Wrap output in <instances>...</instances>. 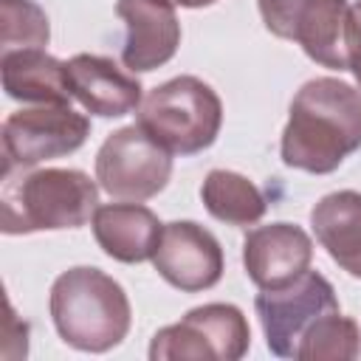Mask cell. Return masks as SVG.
<instances>
[{
	"label": "cell",
	"instance_id": "1",
	"mask_svg": "<svg viewBox=\"0 0 361 361\" xmlns=\"http://www.w3.org/2000/svg\"><path fill=\"white\" fill-rule=\"evenodd\" d=\"M355 149H361V90L333 76L305 82L288 110L282 161L310 175H330Z\"/></svg>",
	"mask_w": 361,
	"mask_h": 361
},
{
	"label": "cell",
	"instance_id": "2",
	"mask_svg": "<svg viewBox=\"0 0 361 361\" xmlns=\"http://www.w3.org/2000/svg\"><path fill=\"white\" fill-rule=\"evenodd\" d=\"M99 209V186L82 169L3 166L0 228L3 234L79 228Z\"/></svg>",
	"mask_w": 361,
	"mask_h": 361
},
{
	"label": "cell",
	"instance_id": "3",
	"mask_svg": "<svg viewBox=\"0 0 361 361\" xmlns=\"http://www.w3.org/2000/svg\"><path fill=\"white\" fill-rule=\"evenodd\" d=\"M48 307L59 338L82 353H107L118 347L133 322L127 290L93 265L62 271L51 285Z\"/></svg>",
	"mask_w": 361,
	"mask_h": 361
},
{
	"label": "cell",
	"instance_id": "4",
	"mask_svg": "<svg viewBox=\"0 0 361 361\" xmlns=\"http://www.w3.org/2000/svg\"><path fill=\"white\" fill-rule=\"evenodd\" d=\"M135 124L172 155H195L217 141L223 102L203 79L175 76L144 96Z\"/></svg>",
	"mask_w": 361,
	"mask_h": 361
},
{
	"label": "cell",
	"instance_id": "5",
	"mask_svg": "<svg viewBox=\"0 0 361 361\" xmlns=\"http://www.w3.org/2000/svg\"><path fill=\"white\" fill-rule=\"evenodd\" d=\"M251 347V330L237 305L212 302L192 307L180 322L149 341L152 361H240Z\"/></svg>",
	"mask_w": 361,
	"mask_h": 361
},
{
	"label": "cell",
	"instance_id": "6",
	"mask_svg": "<svg viewBox=\"0 0 361 361\" xmlns=\"http://www.w3.org/2000/svg\"><path fill=\"white\" fill-rule=\"evenodd\" d=\"M172 178V152L138 124L110 133L96 152V180L116 200H149Z\"/></svg>",
	"mask_w": 361,
	"mask_h": 361
},
{
	"label": "cell",
	"instance_id": "7",
	"mask_svg": "<svg viewBox=\"0 0 361 361\" xmlns=\"http://www.w3.org/2000/svg\"><path fill=\"white\" fill-rule=\"evenodd\" d=\"M90 135V121L71 104H31L3 121V166L31 169L76 152Z\"/></svg>",
	"mask_w": 361,
	"mask_h": 361
},
{
	"label": "cell",
	"instance_id": "8",
	"mask_svg": "<svg viewBox=\"0 0 361 361\" xmlns=\"http://www.w3.org/2000/svg\"><path fill=\"white\" fill-rule=\"evenodd\" d=\"M254 310L259 316L268 350L279 358H296L302 336L322 316L338 310V299L333 285L322 274L305 271L285 288L259 290L254 299Z\"/></svg>",
	"mask_w": 361,
	"mask_h": 361
},
{
	"label": "cell",
	"instance_id": "9",
	"mask_svg": "<svg viewBox=\"0 0 361 361\" xmlns=\"http://www.w3.org/2000/svg\"><path fill=\"white\" fill-rule=\"evenodd\" d=\"M155 271L183 293H200L220 282L226 259L217 237L195 220H172L164 226L152 254Z\"/></svg>",
	"mask_w": 361,
	"mask_h": 361
},
{
	"label": "cell",
	"instance_id": "10",
	"mask_svg": "<svg viewBox=\"0 0 361 361\" xmlns=\"http://www.w3.org/2000/svg\"><path fill=\"white\" fill-rule=\"evenodd\" d=\"M313 240L293 223L257 226L243 240V268L259 290L285 288L310 271Z\"/></svg>",
	"mask_w": 361,
	"mask_h": 361
},
{
	"label": "cell",
	"instance_id": "11",
	"mask_svg": "<svg viewBox=\"0 0 361 361\" xmlns=\"http://www.w3.org/2000/svg\"><path fill=\"white\" fill-rule=\"evenodd\" d=\"M116 14L127 28L121 48V65L127 71L147 73L175 56L180 45V23L169 0H118Z\"/></svg>",
	"mask_w": 361,
	"mask_h": 361
},
{
	"label": "cell",
	"instance_id": "12",
	"mask_svg": "<svg viewBox=\"0 0 361 361\" xmlns=\"http://www.w3.org/2000/svg\"><path fill=\"white\" fill-rule=\"evenodd\" d=\"M68 85L73 99L93 116L118 118L141 107V82L133 71L118 68L99 54H76L68 62Z\"/></svg>",
	"mask_w": 361,
	"mask_h": 361
},
{
	"label": "cell",
	"instance_id": "13",
	"mask_svg": "<svg viewBox=\"0 0 361 361\" xmlns=\"http://www.w3.org/2000/svg\"><path fill=\"white\" fill-rule=\"evenodd\" d=\"M164 234L158 214L138 200L130 203H104L93 214V237L99 248L116 262H144L152 259Z\"/></svg>",
	"mask_w": 361,
	"mask_h": 361
},
{
	"label": "cell",
	"instance_id": "14",
	"mask_svg": "<svg viewBox=\"0 0 361 361\" xmlns=\"http://www.w3.org/2000/svg\"><path fill=\"white\" fill-rule=\"evenodd\" d=\"M0 76L8 99L23 104H71L68 65L42 48L0 54Z\"/></svg>",
	"mask_w": 361,
	"mask_h": 361
},
{
	"label": "cell",
	"instance_id": "15",
	"mask_svg": "<svg viewBox=\"0 0 361 361\" xmlns=\"http://www.w3.org/2000/svg\"><path fill=\"white\" fill-rule=\"evenodd\" d=\"M310 226L330 259L361 279V192L341 189L324 195L310 209Z\"/></svg>",
	"mask_w": 361,
	"mask_h": 361
},
{
	"label": "cell",
	"instance_id": "16",
	"mask_svg": "<svg viewBox=\"0 0 361 361\" xmlns=\"http://www.w3.org/2000/svg\"><path fill=\"white\" fill-rule=\"evenodd\" d=\"M347 20L350 0H305L293 20L290 39L299 42L307 59H313L316 65L347 71Z\"/></svg>",
	"mask_w": 361,
	"mask_h": 361
},
{
	"label": "cell",
	"instance_id": "17",
	"mask_svg": "<svg viewBox=\"0 0 361 361\" xmlns=\"http://www.w3.org/2000/svg\"><path fill=\"white\" fill-rule=\"evenodd\" d=\"M200 197L206 212L228 226H254L268 209L265 195L245 175L231 169H212L203 178Z\"/></svg>",
	"mask_w": 361,
	"mask_h": 361
},
{
	"label": "cell",
	"instance_id": "18",
	"mask_svg": "<svg viewBox=\"0 0 361 361\" xmlns=\"http://www.w3.org/2000/svg\"><path fill=\"white\" fill-rule=\"evenodd\" d=\"M361 355V330L350 316L333 310L322 316L299 341V361H353Z\"/></svg>",
	"mask_w": 361,
	"mask_h": 361
},
{
	"label": "cell",
	"instance_id": "19",
	"mask_svg": "<svg viewBox=\"0 0 361 361\" xmlns=\"http://www.w3.org/2000/svg\"><path fill=\"white\" fill-rule=\"evenodd\" d=\"M48 39H51L48 14L34 0H0L3 54L23 48H45Z\"/></svg>",
	"mask_w": 361,
	"mask_h": 361
},
{
	"label": "cell",
	"instance_id": "20",
	"mask_svg": "<svg viewBox=\"0 0 361 361\" xmlns=\"http://www.w3.org/2000/svg\"><path fill=\"white\" fill-rule=\"evenodd\" d=\"M302 3H305V0H257L265 28H268L274 37H279V39H290V34H293V20H296Z\"/></svg>",
	"mask_w": 361,
	"mask_h": 361
},
{
	"label": "cell",
	"instance_id": "21",
	"mask_svg": "<svg viewBox=\"0 0 361 361\" xmlns=\"http://www.w3.org/2000/svg\"><path fill=\"white\" fill-rule=\"evenodd\" d=\"M347 56H350V68L358 90H361V0L355 6H350V20H347Z\"/></svg>",
	"mask_w": 361,
	"mask_h": 361
},
{
	"label": "cell",
	"instance_id": "22",
	"mask_svg": "<svg viewBox=\"0 0 361 361\" xmlns=\"http://www.w3.org/2000/svg\"><path fill=\"white\" fill-rule=\"evenodd\" d=\"M172 6H183V8H206V6H214L217 0H169Z\"/></svg>",
	"mask_w": 361,
	"mask_h": 361
}]
</instances>
